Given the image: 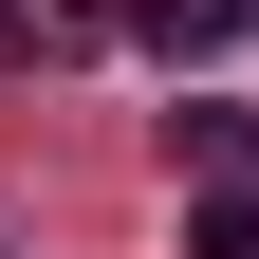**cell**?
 I'll list each match as a JSON object with an SVG mask.
<instances>
[{"mask_svg":"<svg viewBox=\"0 0 259 259\" xmlns=\"http://www.w3.org/2000/svg\"><path fill=\"white\" fill-rule=\"evenodd\" d=\"M167 167H204V185H222V167H259V130H241V111H204V93H185V111H167Z\"/></svg>","mask_w":259,"mask_h":259,"instance_id":"3","label":"cell"},{"mask_svg":"<svg viewBox=\"0 0 259 259\" xmlns=\"http://www.w3.org/2000/svg\"><path fill=\"white\" fill-rule=\"evenodd\" d=\"M241 37H259V0H241Z\"/></svg>","mask_w":259,"mask_h":259,"instance_id":"5","label":"cell"},{"mask_svg":"<svg viewBox=\"0 0 259 259\" xmlns=\"http://www.w3.org/2000/svg\"><path fill=\"white\" fill-rule=\"evenodd\" d=\"M185 259H259V167H222L204 204H185Z\"/></svg>","mask_w":259,"mask_h":259,"instance_id":"2","label":"cell"},{"mask_svg":"<svg viewBox=\"0 0 259 259\" xmlns=\"http://www.w3.org/2000/svg\"><path fill=\"white\" fill-rule=\"evenodd\" d=\"M37 37H56V19H37V0H0V74H19V56H37Z\"/></svg>","mask_w":259,"mask_h":259,"instance_id":"4","label":"cell"},{"mask_svg":"<svg viewBox=\"0 0 259 259\" xmlns=\"http://www.w3.org/2000/svg\"><path fill=\"white\" fill-rule=\"evenodd\" d=\"M130 37L167 56V74H204V56H222V37H241V0H130Z\"/></svg>","mask_w":259,"mask_h":259,"instance_id":"1","label":"cell"}]
</instances>
